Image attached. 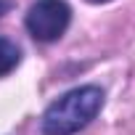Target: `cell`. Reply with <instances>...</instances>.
<instances>
[{
  "label": "cell",
  "mask_w": 135,
  "mask_h": 135,
  "mask_svg": "<svg viewBox=\"0 0 135 135\" xmlns=\"http://www.w3.org/2000/svg\"><path fill=\"white\" fill-rule=\"evenodd\" d=\"M72 11L64 0H37L27 13V29L40 42L58 40L69 27Z\"/></svg>",
  "instance_id": "7a4b0ae2"
},
{
  "label": "cell",
  "mask_w": 135,
  "mask_h": 135,
  "mask_svg": "<svg viewBox=\"0 0 135 135\" xmlns=\"http://www.w3.org/2000/svg\"><path fill=\"white\" fill-rule=\"evenodd\" d=\"M8 8H11V3H8V0H0V16H3Z\"/></svg>",
  "instance_id": "277c9868"
},
{
  "label": "cell",
  "mask_w": 135,
  "mask_h": 135,
  "mask_svg": "<svg viewBox=\"0 0 135 135\" xmlns=\"http://www.w3.org/2000/svg\"><path fill=\"white\" fill-rule=\"evenodd\" d=\"M88 3H109V0H88Z\"/></svg>",
  "instance_id": "5b68a950"
},
{
  "label": "cell",
  "mask_w": 135,
  "mask_h": 135,
  "mask_svg": "<svg viewBox=\"0 0 135 135\" xmlns=\"http://www.w3.org/2000/svg\"><path fill=\"white\" fill-rule=\"evenodd\" d=\"M19 58H21L19 48H16V45H13L11 40L0 37V77H3V74H8L11 69H16Z\"/></svg>",
  "instance_id": "3957f363"
},
{
  "label": "cell",
  "mask_w": 135,
  "mask_h": 135,
  "mask_svg": "<svg viewBox=\"0 0 135 135\" xmlns=\"http://www.w3.org/2000/svg\"><path fill=\"white\" fill-rule=\"evenodd\" d=\"M103 106V90L95 85H82L56 98L42 114V135H74Z\"/></svg>",
  "instance_id": "6da1fadb"
}]
</instances>
